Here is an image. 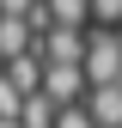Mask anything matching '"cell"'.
Returning a JSON list of instances; mask_svg holds the SVG:
<instances>
[{
	"label": "cell",
	"mask_w": 122,
	"mask_h": 128,
	"mask_svg": "<svg viewBox=\"0 0 122 128\" xmlns=\"http://www.w3.org/2000/svg\"><path fill=\"white\" fill-rule=\"evenodd\" d=\"M86 79L92 86H122V30H92V43H86Z\"/></svg>",
	"instance_id": "1"
},
{
	"label": "cell",
	"mask_w": 122,
	"mask_h": 128,
	"mask_svg": "<svg viewBox=\"0 0 122 128\" xmlns=\"http://www.w3.org/2000/svg\"><path fill=\"white\" fill-rule=\"evenodd\" d=\"M0 73H6V67H0Z\"/></svg>",
	"instance_id": "7"
},
{
	"label": "cell",
	"mask_w": 122,
	"mask_h": 128,
	"mask_svg": "<svg viewBox=\"0 0 122 128\" xmlns=\"http://www.w3.org/2000/svg\"><path fill=\"white\" fill-rule=\"evenodd\" d=\"M55 128H98V122H92V110L86 104H73V110H61V122Z\"/></svg>",
	"instance_id": "5"
},
{
	"label": "cell",
	"mask_w": 122,
	"mask_h": 128,
	"mask_svg": "<svg viewBox=\"0 0 122 128\" xmlns=\"http://www.w3.org/2000/svg\"><path fill=\"white\" fill-rule=\"evenodd\" d=\"M86 43H92V30H49L37 43V55H43V67H86Z\"/></svg>",
	"instance_id": "2"
},
{
	"label": "cell",
	"mask_w": 122,
	"mask_h": 128,
	"mask_svg": "<svg viewBox=\"0 0 122 128\" xmlns=\"http://www.w3.org/2000/svg\"><path fill=\"white\" fill-rule=\"evenodd\" d=\"M61 122V104L43 92V98H24V116H18V128H55Z\"/></svg>",
	"instance_id": "4"
},
{
	"label": "cell",
	"mask_w": 122,
	"mask_h": 128,
	"mask_svg": "<svg viewBox=\"0 0 122 128\" xmlns=\"http://www.w3.org/2000/svg\"><path fill=\"white\" fill-rule=\"evenodd\" d=\"M0 18H6V12H0Z\"/></svg>",
	"instance_id": "6"
},
{
	"label": "cell",
	"mask_w": 122,
	"mask_h": 128,
	"mask_svg": "<svg viewBox=\"0 0 122 128\" xmlns=\"http://www.w3.org/2000/svg\"><path fill=\"white\" fill-rule=\"evenodd\" d=\"M86 110H92V122H98V128H122V86H92Z\"/></svg>",
	"instance_id": "3"
}]
</instances>
